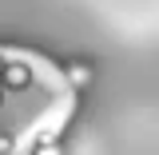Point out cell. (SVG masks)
<instances>
[{
  "label": "cell",
  "instance_id": "obj_1",
  "mask_svg": "<svg viewBox=\"0 0 159 155\" xmlns=\"http://www.w3.org/2000/svg\"><path fill=\"white\" fill-rule=\"evenodd\" d=\"M0 84H4L8 92H24V88L32 84V68H28L24 60H4V68H0Z\"/></svg>",
  "mask_w": 159,
  "mask_h": 155
},
{
  "label": "cell",
  "instance_id": "obj_2",
  "mask_svg": "<svg viewBox=\"0 0 159 155\" xmlns=\"http://www.w3.org/2000/svg\"><path fill=\"white\" fill-rule=\"evenodd\" d=\"M72 84H88V68H84V64L72 68Z\"/></svg>",
  "mask_w": 159,
  "mask_h": 155
},
{
  "label": "cell",
  "instance_id": "obj_3",
  "mask_svg": "<svg viewBox=\"0 0 159 155\" xmlns=\"http://www.w3.org/2000/svg\"><path fill=\"white\" fill-rule=\"evenodd\" d=\"M36 155H60V147H56V143H52V139H44V143H40V147H36Z\"/></svg>",
  "mask_w": 159,
  "mask_h": 155
},
{
  "label": "cell",
  "instance_id": "obj_4",
  "mask_svg": "<svg viewBox=\"0 0 159 155\" xmlns=\"http://www.w3.org/2000/svg\"><path fill=\"white\" fill-rule=\"evenodd\" d=\"M0 68H4V56H0Z\"/></svg>",
  "mask_w": 159,
  "mask_h": 155
}]
</instances>
